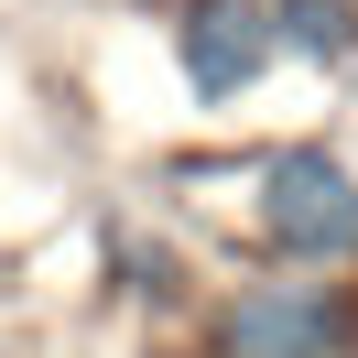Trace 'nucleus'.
<instances>
[{"mask_svg": "<svg viewBox=\"0 0 358 358\" xmlns=\"http://www.w3.org/2000/svg\"><path fill=\"white\" fill-rule=\"evenodd\" d=\"M261 239L282 250V261H358V174L326 152V141H293V152L261 163Z\"/></svg>", "mask_w": 358, "mask_h": 358, "instance_id": "nucleus-1", "label": "nucleus"}, {"mask_svg": "<svg viewBox=\"0 0 358 358\" xmlns=\"http://www.w3.org/2000/svg\"><path fill=\"white\" fill-rule=\"evenodd\" d=\"M336 336H348V304L326 282H261L228 315V358H336Z\"/></svg>", "mask_w": 358, "mask_h": 358, "instance_id": "nucleus-2", "label": "nucleus"}, {"mask_svg": "<svg viewBox=\"0 0 358 358\" xmlns=\"http://www.w3.org/2000/svg\"><path fill=\"white\" fill-rule=\"evenodd\" d=\"M271 55H282L271 0H196L185 11V76H196V98H239Z\"/></svg>", "mask_w": 358, "mask_h": 358, "instance_id": "nucleus-3", "label": "nucleus"}, {"mask_svg": "<svg viewBox=\"0 0 358 358\" xmlns=\"http://www.w3.org/2000/svg\"><path fill=\"white\" fill-rule=\"evenodd\" d=\"M271 33H282L293 55H358V0H271Z\"/></svg>", "mask_w": 358, "mask_h": 358, "instance_id": "nucleus-4", "label": "nucleus"}]
</instances>
